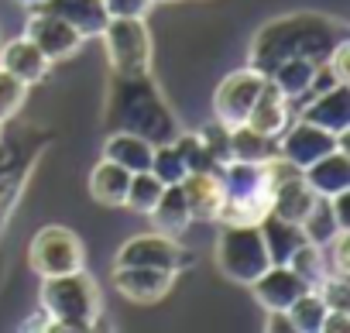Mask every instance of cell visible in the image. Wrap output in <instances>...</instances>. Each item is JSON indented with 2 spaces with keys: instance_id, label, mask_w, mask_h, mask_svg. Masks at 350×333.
<instances>
[{
  "instance_id": "60d3db41",
  "label": "cell",
  "mask_w": 350,
  "mask_h": 333,
  "mask_svg": "<svg viewBox=\"0 0 350 333\" xmlns=\"http://www.w3.org/2000/svg\"><path fill=\"white\" fill-rule=\"evenodd\" d=\"M14 4H25V8H38V4H45V0H14Z\"/></svg>"
},
{
  "instance_id": "8d00e7d4",
  "label": "cell",
  "mask_w": 350,
  "mask_h": 333,
  "mask_svg": "<svg viewBox=\"0 0 350 333\" xmlns=\"http://www.w3.org/2000/svg\"><path fill=\"white\" fill-rule=\"evenodd\" d=\"M323 62L336 72L340 83H350V38H340V42L329 49V55H326Z\"/></svg>"
},
{
  "instance_id": "603a6c76",
  "label": "cell",
  "mask_w": 350,
  "mask_h": 333,
  "mask_svg": "<svg viewBox=\"0 0 350 333\" xmlns=\"http://www.w3.org/2000/svg\"><path fill=\"white\" fill-rule=\"evenodd\" d=\"M258 230H261V237H265V248H268L271 265H285V261L292 258V251L306 241L302 230H299V224H292V220H285V217H278V213H265L261 224H258Z\"/></svg>"
},
{
  "instance_id": "4dcf8cb0",
  "label": "cell",
  "mask_w": 350,
  "mask_h": 333,
  "mask_svg": "<svg viewBox=\"0 0 350 333\" xmlns=\"http://www.w3.org/2000/svg\"><path fill=\"white\" fill-rule=\"evenodd\" d=\"M151 172H154L165 186L179 183V179L186 176V161H183V155H179V151H175V144H172V141L154 144V155H151Z\"/></svg>"
},
{
  "instance_id": "8992f818",
  "label": "cell",
  "mask_w": 350,
  "mask_h": 333,
  "mask_svg": "<svg viewBox=\"0 0 350 333\" xmlns=\"http://www.w3.org/2000/svg\"><path fill=\"white\" fill-rule=\"evenodd\" d=\"M100 38H103L113 76H148L151 72V31L144 18H110Z\"/></svg>"
},
{
  "instance_id": "4316f807",
  "label": "cell",
  "mask_w": 350,
  "mask_h": 333,
  "mask_svg": "<svg viewBox=\"0 0 350 333\" xmlns=\"http://www.w3.org/2000/svg\"><path fill=\"white\" fill-rule=\"evenodd\" d=\"M309 289H316L326 275H329V265H326V251L319 248V244H309V241H302L295 251H292V258L285 261Z\"/></svg>"
},
{
  "instance_id": "7bdbcfd3",
  "label": "cell",
  "mask_w": 350,
  "mask_h": 333,
  "mask_svg": "<svg viewBox=\"0 0 350 333\" xmlns=\"http://www.w3.org/2000/svg\"><path fill=\"white\" fill-rule=\"evenodd\" d=\"M0 127H4V124H0Z\"/></svg>"
},
{
  "instance_id": "484cf974",
  "label": "cell",
  "mask_w": 350,
  "mask_h": 333,
  "mask_svg": "<svg viewBox=\"0 0 350 333\" xmlns=\"http://www.w3.org/2000/svg\"><path fill=\"white\" fill-rule=\"evenodd\" d=\"M319 62H309V59H288V62H278L268 79L278 86V93L285 100H302L309 93V83H312V72H316Z\"/></svg>"
},
{
  "instance_id": "e575fe53",
  "label": "cell",
  "mask_w": 350,
  "mask_h": 333,
  "mask_svg": "<svg viewBox=\"0 0 350 333\" xmlns=\"http://www.w3.org/2000/svg\"><path fill=\"white\" fill-rule=\"evenodd\" d=\"M316 292L323 295V302L329 309H350V278H340V275H326Z\"/></svg>"
},
{
  "instance_id": "d6a6232c",
  "label": "cell",
  "mask_w": 350,
  "mask_h": 333,
  "mask_svg": "<svg viewBox=\"0 0 350 333\" xmlns=\"http://www.w3.org/2000/svg\"><path fill=\"white\" fill-rule=\"evenodd\" d=\"M196 134L203 137L206 151H210L220 165H224V161H230V127H227V124H220V120L213 117V120H210V124H203Z\"/></svg>"
},
{
  "instance_id": "f1b7e54d",
  "label": "cell",
  "mask_w": 350,
  "mask_h": 333,
  "mask_svg": "<svg viewBox=\"0 0 350 333\" xmlns=\"http://www.w3.org/2000/svg\"><path fill=\"white\" fill-rule=\"evenodd\" d=\"M172 144H175V151L183 155L186 172H220V161L206 151V144H203V137L196 131H179L172 137Z\"/></svg>"
},
{
  "instance_id": "836d02e7",
  "label": "cell",
  "mask_w": 350,
  "mask_h": 333,
  "mask_svg": "<svg viewBox=\"0 0 350 333\" xmlns=\"http://www.w3.org/2000/svg\"><path fill=\"white\" fill-rule=\"evenodd\" d=\"M326 265H329V275H340V278H350V230H340L326 248Z\"/></svg>"
},
{
  "instance_id": "44dd1931",
  "label": "cell",
  "mask_w": 350,
  "mask_h": 333,
  "mask_svg": "<svg viewBox=\"0 0 350 333\" xmlns=\"http://www.w3.org/2000/svg\"><path fill=\"white\" fill-rule=\"evenodd\" d=\"M151 155H154V144L144 141L141 134H131V131H110L103 141V158L124 165L127 172L151 169Z\"/></svg>"
},
{
  "instance_id": "e0dca14e",
  "label": "cell",
  "mask_w": 350,
  "mask_h": 333,
  "mask_svg": "<svg viewBox=\"0 0 350 333\" xmlns=\"http://www.w3.org/2000/svg\"><path fill=\"white\" fill-rule=\"evenodd\" d=\"M38 8L62 18V21H69L83 38H100V31L110 21L103 0H45V4H38Z\"/></svg>"
},
{
  "instance_id": "277c9868",
  "label": "cell",
  "mask_w": 350,
  "mask_h": 333,
  "mask_svg": "<svg viewBox=\"0 0 350 333\" xmlns=\"http://www.w3.org/2000/svg\"><path fill=\"white\" fill-rule=\"evenodd\" d=\"M220 183H224V203L217 224H261V217L271 213V189L261 165L230 158L220 165Z\"/></svg>"
},
{
  "instance_id": "ac0fdd59",
  "label": "cell",
  "mask_w": 350,
  "mask_h": 333,
  "mask_svg": "<svg viewBox=\"0 0 350 333\" xmlns=\"http://www.w3.org/2000/svg\"><path fill=\"white\" fill-rule=\"evenodd\" d=\"M288 103L292 100H285L278 93V86L265 76V86H261V93H258V100H254V107H251V114H247L244 124L254 127V131H261V134H268V137H278L288 127V120H292Z\"/></svg>"
},
{
  "instance_id": "3957f363",
  "label": "cell",
  "mask_w": 350,
  "mask_h": 333,
  "mask_svg": "<svg viewBox=\"0 0 350 333\" xmlns=\"http://www.w3.org/2000/svg\"><path fill=\"white\" fill-rule=\"evenodd\" d=\"M42 309L49 312L52 333H59V330L86 333V330H93L96 316L103 312L100 289H96V282L86 268L42 278Z\"/></svg>"
},
{
  "instance_id": "ba28073f",
  "label": "cell",
  "mask_w": 350,
  "mask_h": 333,
  "mask_svg": "<svg viewBox=\"0 0 350 333\" xmlns=\"http://www.w3.org/2000/svg\"><path fill=\"white\" fill-rule=\"evenodd\" d=\"M113 265H141V268H168L179 275L183 268L193 265V251H186L175 237H165L158 230L151 234H134L117 248Z\"/></svg>"
},
{
  "instance_id": "b9f144b4",
  "label": "cell",
  "mask_w": 350,
  "mask_h": 333,
  "mask_svg": "<svg viewBox=\"0 0 350 333\" xmlns=\"http://www.w3.org/2000/svg\"><path fill=\"white\" fill-rule=\"evenodd\" d=\"M154 4H175V0H154Z\"/></svg>"
},
{
  "instance_id": "74e56055",
  "label": "cell",
  "mask_w": 350,
  "mask_h": 333,
  "mask_svg": "<svg viewBox=\"0 0 350 333\" xmlns=\"http://www.w3.org/2000/svg\"><path fill=\"white\" fill-rule=\"evenodd\" d=\"M343 330H350V309H326L319 333H343Z\"/></svg>"
},
{
  "instance_id": "7a4b0ae2",
  "label": "cell",
  "mask_w": 350,
  "mask_h": 333,
  "mask_svg": "<svg viewBox=\"0 0 350 333\" xmlns=\"http://www.w3.org/2000/svg\"><path fill=\"white\" fill-rule=\"evenodd\" d=\"M103 127L107 131H131L151 144H165L179 134L172 107L165 103L161 90L148 76H113L107 100H103Z\"/></svg>"
},
{
  "instance_id": "9a60e30c",
  "label": "cell",
  "mask_w": 350,
  "mask_h": 333,
  "mask_svg": "<svg viewBox=\"0 0 350 333\" xmlns=\"http://www.w3.org/2000/svg\"><path fill=\"white\" fill-rule=\"evenodd\" d=\"M254 299L265 306V309H288L302 292H309V285L288 268V265H268L251 285Z\"/></svg>"
},
{
  "instance_id": "d6986e66",
  "label": "cell",
  "mask_w": 350,
  "mask_h": 333,
  "mask_svg": "<svg viewBox=\"0 0 350 333\" xmlns=\"http://www.w3.org/2000/svg\"><path fill=\"white\" fill-rule=\"evenodd\" d=\"M302 176L316 196H336V193L350 189V155L329 151V155L316 158L312 165H306Z\"/></svg>"
},
{
  "instance_id": "7402d4cb",
  "label": "cell",
  "mask_w": 350,
  "mask_h": 333,
  "mask_svg": "<svg viewBox=\"0 0 350 333\" xmlns=\"http://www.w3.org/2000/svg\"><path fill=\"white\" fill-rule=\"evenodd\" d=\"M127 186H131V172L124 169V165H117L110 158H100L93 165V172H90V196L100 207H124Z\"/></svg>"
},
{
  "instance_id": "1f68e13d",
  "label": "cell",
  "mask_w": 350,
  "mask_h": 333,
  "mask_svg": "<svg viewBox=\"0 0 350 333\" xmlns=\"http://www.w3.org/2000/svg\"><path fill=\"white\" fill-rule=\"evenodd\" d=\"M25 96H28V86L21 79H14L11 72L0 69V124L11 120L25 107Z\"/></svg>"
},
{
  "instance_id": "8fae6325",
  "label": "cell",
  "mask_w": 350,
  "mask_h": 333,
  "mask_svg": "<svg viewBox=\"0 0 350 333\" xmlns=\"http://www.w3.org/2000/svg\"><path fill=\"white\" fill-rule=\"evenodd\" d=\"M336 151V134L309 124V120H288V127L278 134V155H285L288 161H295L299 169H306V165H312L316 158Z\"/></svg>"
},
{
  "instance_id": "cb8c5ba5",
  "label": "cell",
  "mask_w": 350,
  "mask_h": 333,
  "mask_svg": "<svg viewBox=\"0 0 350 333\" xmlns=\"http://www.w3.org/2000/svg\"><path fill=\"white\" fill-rule=\"evenodd\" d=\"M278 155V137H268L247 124H237L230 127V158L234 161H254V165H265L268 158Z\"/></svg>"
},
{
  "instance_id": "5bb4252c",
  "label": "cell",
  "mask_w": 350,
  "mask_h": 333,
  "mask_svg": "<svg viewBox=\"0 0 350 333\" xmlns=\"http://www.w3.org/2000/svg\"><path fill=\"white\" fill-rule=\"evenodd\" d=\"M0 69L11 72L14 79H21L25 86H35V83H42L52 72V59L31 38L18 35L8 45H0Z\"/></svg>"
},
{
  "instance_id": "9c48e42d",
  "label": "cell",
  "mask_w": 350,
  "mask_h": 333,
  "mask_svg": "<svg viewBox=\"0 0 350 333\" xmlns=\"http://www.w3.org/2000/svg\"><path fill=\"white\" fill-rule=\"evenodd\" d=\"M261 86H265V76L258 69H251V66L227 72L220 79L217 93H213V117L220 124H227V127L244 124L251 107H254V100H258V93H261Z\"/></svg>"
},
{
  "instance_id": "2e32d148",
  "label": "cell",
  "mask_w": 350,
  "mask_h": 333,
  "mask_svg": "<svg viewBox=\"0 0 350 333\" xmlns=\"http://www.w3.org/2000/svg\"><path fill=\"white\" fill-rule=\"evenodd\" d=\"M183 200L193 213V220H217L220 203H224V183L220 172H186L179 179Z\"/></svg>"
},
{
  "instance_id": "f35d334b",
  "label": "cell",
  "mask_w": 350,
  "mask_h": 333,
  "mask_svg": "<svg viewBox=\"0 0 350 333\" xmlns=\"http://www.w3.org/2000/svg\"><path fill=\"white\" fill-rule=\"evenodd\" d=\"M265 330H271V333H295L285 309H265Z\"/></svg>"
},
{
  "instance_id": "5b68a950",
  "label": "cell",
  "mask_w": 350,
  "mask_h": 333,
  "mask_svg": "<svg viewBox=\"0 0 350 333\" xmlns=\"http://www.w3.org/2000/svg\"><path fill=\"white\" fill-rule=\"evenodd\" d=\"M217 265H220V271H224L230 282L251 285V282L271 265L258 224H220Z\"/></svg>"
},
{
  "instance_id": "ffe728a7",
  "label": "cell",
  "mask_w": 350,
  "mask_h": 333,
  "mask_svg": "<svg viewBox=\"0 0 350 333\" xmlns=\"http://www.w3.org/2000/svg\"><path fill=\"white\" fill-rule=\"evenodd\" d=\"M151 227L158 230V234H165V237H175L179 241L186 230H189V224H193V213H189V207H186V200H183V189H179V183H172V186H165L161 189V196H158V203L151 207Z\"/></svg>"
},
{
  "instance_id": "83f0119b",
  "label": "cell",
  "mask_w": 350,
  "mask_h": 333,
  "mask_svg": "<svg viewBox=\"0 0 350 333\" xmlns=\"http://www.w3.org/2000/svg\"><path fill=\"white\" fill-rule=\"evenodd\" d=\"M326 309H329V306L323 302V295H319L316 289H309V292H302L285 312H288L295 333H319V330H323V316H326Z\"/></svg>"
},
{
  "instance_id": "ab89813d",
  "label": "cell",
  "mask_w": 350,
  "mask_h": 333,
  "mask_svg": "<svg viewBox=\"0 0 350 333\" xmlns=\"http://www.w3.org/2000/svg\"><path fill=\"white\" fill-rule=\"evenodd\" d=\"M329 203H333V213H336L340 227H343V230H350V189H343V193L329 196Z\"/></svg>"
},
{
  "instance_id": "30bf717a",
  "label": "cell",
  "mask_w": 350,
  "mask_h": 333,
  "mask_svg": "<svg viewBox=\"0 0 350 333\" xmlns=\"http://www.w3.org/2000/svg\"><path fill=\"white\" fill-rule=\"evenodd\" d=\"M25 38H31L52 62L59 59H69L72 52H79V45L86 42L69 21L42 11V8H31V18H28V28H25Z\"/></svg>"
},
{
  "instance_id": "7c38bea8",
  "label": "cell",
  "mask_w": 350,
  "mask_h": 333,
  "mask_svg": "<svg viewBox=\"0 0 350 333\" xmlns=\"http://www.w3.org/2000/svg\"><path fill=\"white\" fill-rule=\"evenodd\" d=\"M175 271L168 268H141V265H113V289L131 302H158L172 292Z\"/></svg>"
},
{
  "instance_id": "4fadbf2b",
  "label": "cell",
  "mask_w": 350,
  "mask_h": 333,
  "mask_svg": "<svg viewBox=\"0 0 350 333\" xmlns=\"http://www.w3.org/2000/svg\"><path fill=\"white\" fill-rule=\"evenodd\" d=\"M302 120L329 131V134H343L350 131V83H336L333 90L302 96Z\"/></svg>"
},
{
  "instance_id": "d4e9b609",
  "label": "cell",
  "mask_w": 350,
  "mask_h": 333,
  "mask_svg": "<svg viewBox=\"0 0 350 333\" xmlns=\"http://www.w3.org/2000/svg\"><path fill=\"white\" fill-rule=\"evenodd\" d=\"M299 230H302V237L309 241V244H319V248H326L343 227H340V220H336V213H333V203H329V196H316L312 200V207L302 213V220H299Z\"/></svg>"
},
{
  "instance_id": "6da1fadb",
  "label": "cell",
  "mask_w": 350,
  "mask_h": 333,
  "mask_svg": "<svg viewBox=\"0 0 350 333\" xmlns=\"http://www.w3.org/2000/svg\"><path fill=\"white\" fill-rule=\"evenodd\" d=\"M340 38H347V28L329 14H319V11L282 14L254 31L247 66L268 76L278 62H288V59L323 62Z\"/></svg>"
},
{
  "instance_id": "f546056e",
  "label": "cell",
  "mask_w": 350,
  "mask_h": 333,
  "mask_svg": "<svg viewBox=\"0 0 350 333\" xmlns=\"http://www.w3.org/2000/svg\"><path fill=\"white\" fill-rule=\"evenodd\" d=\"M161 189H165V183H161L151 169H144V172H131V186H127V200H124V207L134 210V213H144V217H148L151 207L158 203Z\"/></svg>"
},
{
  "instance_id": "52a82bcc",
  "label": "cell",
  "mask_w": 350,
  "mask_h": 333,
  "mask_svg": "<svg viewBox=\"0 0 350 333\" xmlns=\"http://www.w3.org/2000/svg\"><path fill=\"white\" fill-rule=\"evenodd\" d=\"M28 265L49 278V275H66V271H76V268H86V251H83V241L76 230L62 227V224H49L42 227L35 237H31V248H28Z\"/></svg>"
},
{
  "instance_id": "d590c367",
  "label": "cell",
  "mask_w": 350,
  "mask_h": 333,
  "mask_svg": "<svg viewBox=\"0 0 350 333\" xmlns=\"http://www.w3.org/2000/svg\"><path fill=\"white\" fill-rule=\"evenodd\" d=\"M110 18H148L154 0H103Z\"/></svg>"
}]
</instances>
